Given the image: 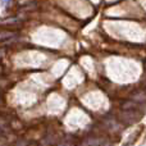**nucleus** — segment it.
Instances as JSON below:
<instances>
[{
	"label": "nucleus",
	"instance_id": "nucleus-1",
	"mask_svg": "<svg viewBox=\"0 0 146 146\" xmlns=\"http://www.w3.org/2000/svg\"><path fill=\"white\" fill-rule=\"evenodd\" d=\"M140 117H141V114L137 113L136 109H129V110L123 109V113L121 114L119 119H121L122 122H124L126 124H132V123H135V122L139 121Z\"/></svg>",
	"mask_w": 146,
	"mask_h": 146
},
{
	"label": "nucleus",
	"instance_id": "nucleus-2",
	"mask_svg": "<svg viewBox=\"0 0 146 146\" xmlns=\"http://www.w3.org/2000/svg\"><path fill=\"white\" fill-rule=\"evenodd\" d=\"M14 36H17L15 31H3V32H0V42H1V41L10 40V38L14 37Z\"/></svg>",
	"mask_w": 146,
	"mask_h": 146
},
{
	"label": "nucleus",
	"instance_id": "nucleus-3",
	"mask_svg": "<svg viewBox=\"0 0 146 146\" xmlns=\"http://www.w3.org/2000/svg\"><path fill=\"white\" fill-rule=\"evenodd\" d=\"M133 100L136 103H146V91L140 90L139 92H136L133 95Z\"/></svg>",
	"mask_w": 146,
	"mask_h": 146
},
{
	"label": "nucleus",
	"instance_id": "nucleus-4",
	"mask_svg": "<svg viewBox=\"0 0 146 146\" xmlns=\"http://www.w3.org/2000/svg\"><path fill=\"white\" fill-rule=\"evenodd\" d=\"M17 22H19V18H12V19H5V21H3L1 22V25H5V23H7V25H9V23H17Z\"/></svg>",
	"mask_w": 146,
	"mask_h": 146
},
{
	"label": "nucleus",
	"instance_id": "nucleus-5",
	"mask_svg": "<svg viewBox=\"0 0 146 146\" xmlns=\"http://www.w3.org/2000/svg\"><path fill=\"white\" fill-rule=\"evenodd\" d=\"M3 56H4V50H3V49H0V59H1Z\"/></svg>",
	"mask_w": 146,
	"mask_h": 146
},
{
	"label": "nucleus",
	"instance_id": "nucleus-6",
	"mask_svg": "<svg viewBox=\"0 0 146 146\" xmlns=\"http://www.w3.org/2000/svg\"><path fill=\"white\" fill-rule=\"evenodd\" d=\"M9 3H10V0H3V4L4 5H8Z\"/></svg>",
	"mask_w": 146,
	"mask_h": 146
},
{
	"label": "nucleus",
	"instance_id": "nucleus-7",
	"mask_svg": "<svg viewBox=\"0 0 146 146\" xmlns=\"http://www.w3.org/2000/svg\"><path fill=\"white\" fill-rule=\"evenodd\" d=\"M3 72H4V69H3V67H1V66H0V76H1V74H3Z\"/></svg>",
	"mask_w": 146,
	"mask_h": 146
}]
</instances>
